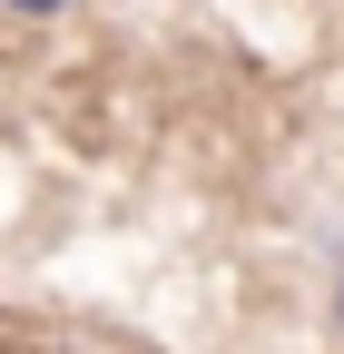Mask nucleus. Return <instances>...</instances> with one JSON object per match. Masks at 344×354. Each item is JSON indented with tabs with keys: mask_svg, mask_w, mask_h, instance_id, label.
<instances>
[{
	"mask_svg": "<svg viewBox=\"0 0 344 354\" xmlns=\"http://www.w3.org/2000/svg\"><path fill=\"white\" fill-rule=\"evenodd\" d=\"M0 10H10V20H59L69 0H0Z\"/></svg>",
	"mask_w": 344,
	"mask_h": 354,
	"instance_id": "f257e3e1",
	"label": "nucleus"
},
{
	"mask_svg": "<svg viewBox=\"0 0 344 354\" xmlns=\"http://www.w3.org/2000/svg\"><path fill=\"white\" fill-rule=\"evenodd\" d=\"M334 344H344V276H334Z\"/></svg>",
	"mask_w": 344,
	"mask_h": 354,
	"instance_id": "f03ea898",
	"label": "nucleus"
}]
</instances>
